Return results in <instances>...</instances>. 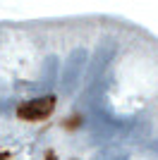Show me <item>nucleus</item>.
I'll use <instances>...</instances> for the list:
<instances>
[{"label": "nucleus", "mask_w": 158, "mask_h": 160, "mask_svg": "<svg viewBox=\"0 0 158 160\" xmlns=\"http://www.w3.org/2000/svg\"><path fill=\"white\" fill-rule=\"evenodd\" d=\"M55 108V98L53 96H39V98H29L17 108V115L24 120H46Z\"/></svg>", "instance_id": "f257e3e1"}, {"label": "nucleus", "mask_w": 158, "mask_h": 160, "mask_svg": "<svg viewBox=\"0 0 158 160\" xmlns=\"http://www.w3.org/2000/svg\"><path fill=\"white\" fill-rule=\"evenodd\" d=\"M79 65H82V53H74L72 58H70V62H67V67H65V74H62V88H65V91L72 88V81L77 79Z\"/></svg>", "instance_id": "f03ea898"}]
</instances>
